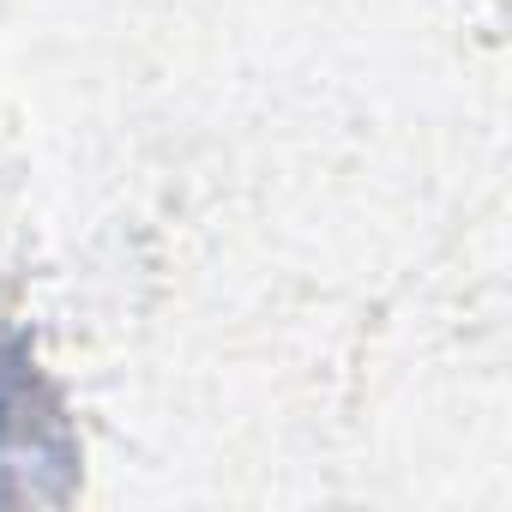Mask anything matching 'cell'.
<instances>
[{
	"mask_svg": "<svg viewBox=\"0 0 512 512\" xmlns=\"http://www.w3.org/2000/svg\"><path fill=\"white\" fill-rule=\"evenodd\" d=\"M79 476V446L61 398L37 374L31 350L0 344V506L61 500Z\"/></svg>",
	"mask_w": 512,
	"mask_h": 512,
	"instance_id": "6da1fadb",
	"label": "cell"
}]
</instances>
